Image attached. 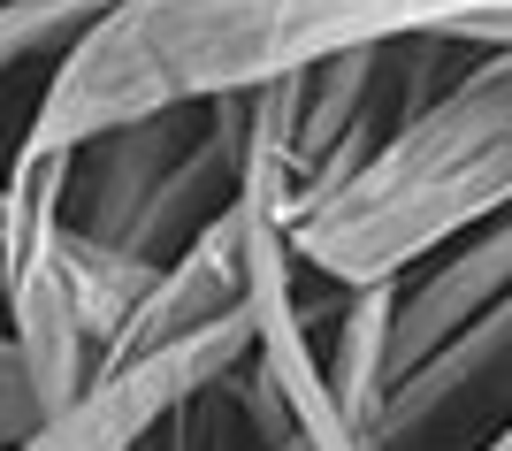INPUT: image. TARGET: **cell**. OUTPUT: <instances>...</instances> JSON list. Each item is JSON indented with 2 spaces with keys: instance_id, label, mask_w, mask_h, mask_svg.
Listing matches in <instances>:
<instances>
[{
  "instance_id": "1",
  "label": "cell",
  "mask_w": 512,
  "mask_h": 451,
  "mask_svg": "<svg viewBox=\"0 0 512 451\" xmlns=\"http://www.w3.org/2000/svg\"><path fill=\"white\" fill-rule=\"evenodd\" d=\"M512 0H115L69 46L23 130L31 161H77L92 138L169 108L245 100L314 62L398 39H451Z\"/></svg>"
},
{
  "instance_id": "2",
  "label": "cell",
  "mask_w": 512,
  "mask_h": 451,
  "mask_svg": "<svg viewBox=\"0 0 512 451\" xmlns=\"http://www.w3.org/2000/svg\"><path fill=\"white\" fill-rule=\"evenodd\" d=\"M467 54L474 62L444 77L436 100L398 115L344 184L283 222L306 276L337 291L413 276L428 253L512 207V46Z\"/></svg>"
},
{
  "instance_id": "3",
  "label": "cell",
  "mask_w": 512,
  "mask_h": 451,
  "mask_svg": "<svg viewBox=\"0 0 512 451\" xmlns=\"http://www.w3.org/2000/svg\"><path fill=\"white\" fill-rule=\"evenodd\" d=\"M237 169H245V100L146 115L77 153L69 222L107 253L161 268L230 207Z\"/></svg>"
},
{
  "instance_id": "4",
  "label": "cell",
  "mask_w": 512,
  "mask_h": 451,
  "mask_svg": "<svg viewBox=\"0 0 512 451\" xmlns=\"http://www.w3.org/2000/svg\"><path fill=\"white\" fill-rule=\"evenodd\" d=\"M245 352H253V322L230 314V322H207L176 344H153L138 360H107L92 367V383L69 406H54L8 451H146V436L169 429L184 398H199L230 367H245Z\"/></svg>"
},
{
  "instance_id": "5",
  "label": "cell",
  "mask_w": 512,
  "mask_h": 451,
  "mask_svg": "<svg viewBox=\"0 0 512 451\" xmlns=\"http://www.w3.org/2000/svg\"><path fill=\"white\" fill-rule=\"evenodd\" d=\"M505 398H512V283L482 314H467L428 360H413L406 375L390 383L367 444L375 451H413V444H428V436L444 429V421L497 413Z\"/></svg>"
},
{
  "instance_id": "6",
  "label": "cell",
  "mask_w": 512,
  "mask_h": 451,
  "mask_svg": "<svg viewBox=\"0 0 512 451\" xmlns=\"http://www.w3.org/2000/svg\"><path fill=\"white\" fill-rule=\"evenodd\" d=\"M390 322H398V276L390 283H352L337 344H329V360H321L329 406H337V421L360 436V444H367V429H375V413H383V398H390Z\"/></svg>"
},
{
  "instance_id": "7",
  "label": "cell",
  "mask_w": 512,
  "mask_h": 451,
  "mask_svg": "<svg viewBox=\"0 0 512 451\" xmlns=\"http://www.w3.org/2000/svg\"><path fill=\"white\" fill-rule=\"evenodd\" d=\"M115 0H0V77L23 62H62Z\"/></svg>"
},
{
  "instance_id": "8",
  "label": "cell",
  "mask_w": 512,
  "mask_h": 451,
  "mask_svg": "<svg viewBox=\"0 0 512 451\" xmlns=\"http://www.w3.org/2000/svg\"><path fill=\"white\" fill-rule=\"evenodd\" d=\"M46 421V406H39V390H31V375H23V352H16V337L0 329V451L8 444H23V436Z\"/></svg>"
},
{
  "instance_id": "9",
  "label": "cell",
  "mask_w": 512,
  "mask_h": 451,
  "mask_svg": "<svg viewBox=\"0 0 512 451\" xmlns=\"http://www.w3.org/2000/svg\"><path fill=\"white\" fill-rule=\"evenodd\" d=\"M482 451H512V413H505V421L490 429V444H482Z\"/></svg>"
},
{
  "instance_id": "10",
  "label": "cell",
  "mask_w": 512,
  "mask_h": 451,
  "mask_svg": "<svg viewBox=\"0 0 512 451\" xmlns=\"http://www.w3.org/2000/svg\"><path fill=\"white\" fill-rule=\"evenodd\" d=\"M283 451H299V436H291V444H283Z\"/></svg>"
}]
</instances>
